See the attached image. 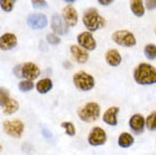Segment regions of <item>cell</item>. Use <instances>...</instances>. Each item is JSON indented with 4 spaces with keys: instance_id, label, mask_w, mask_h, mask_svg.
I'll return each instance as SVG.
<instances>
[{
    "instance_id": "cell-11",
    "label": "cell",
    "mask_w": 156,
    "mask_h": 155,
    "mask_svg": "<svg viewBox=\"0 0 156 155\" xmlns=\"http://www.w3.org/2000/svg\"><path fill=\"white\" fill-rule=\"evenodd\" d=\"M41 74L39 66L34 63V62L27 61L22 63V77L25 79H30V81H34L39 77Z\"/></svg>"
},
{
    "instance_id": "cell-16",
    "label": "cell",
    "mask_w": 156,
    "mask_h": 155,
    "mask_svg": "<svg viewBox=\"0 0 156 155\" xmlns=\"http://www.w3.org/2000/svg\"><path fill=\"white\" fill-rule=\"evenodd\" d=\"M104 58H105L106 63L111 67L120 66L121 62H122V57H121L120 52L117 49H113V48H111V49L106 51Z\"/></svg>"
},
{
    "instance_id": "cell-27",
    "label": "cell",
    "mask_w": 156,
    "mask_h": 155,
    "mask_svg": "<svg viewBox=\"0 0 156 155\" xmlns=\"http://www.w3.org/2000/svg\"><path fill=\"white\" fill-rule=\"evenodd\" d=\"M45 40H47L48 44L50 45H58L61 43V39H60V35L55 34V33H48L45 35Z\"/></svg>"
},
{
    "instance_id": "cell-6",
    "label": "cell",
    "mask_w": 156,
    "mask_h": 155,
    "mask_svg": "<svg viewBox=\"0 0 156 155\" xmlns=\"http://www.w3.org/2000/svg\"><path fill=\"white\" fill-rule=\"evenodd\" d=\"M2 127H4V132L8 136H10L12 138H20V136L23 135L25 124L20 119H12V120L4 121Z\"/></svg>"
},
{
    "instance_id": "cell-22",
    "label": "cell",
    "mask_w": 156,
    "mask_h": 155,
    "mask_svg": "<svg viewBox=\"0 0 156 155\" xmlns=\"http://www.w3.org/2000/svg\"><path fill=\"white\" fill-rule=\"evenodd\" d=\"M145 58L148 60H155L156 59V44L154 43H147L144 48Z\"/></svg>"
},
{
    "instance_id": "cell-29",
    "label": "cell",
    "mask_w": 156,
    "mask_h": 155,
    "mask_svg": "<svg viewBox=\"0 0 156 155\" xmlns=\"http://www.w3.org/2000/svg\"><path fill=\"white\" fill-rule=\"evenodd\" d=\"M145 6H146V9L152 12V10H155L156 9V0H145Z\"/></svg>"
},
{
    "instance_id": "cell-5",
    "label": "cell",
    "mask_w": 156,
    "mask_h": 155,
    "mask_svg": "<svg viewBox=\"0 0 156 155\" xmlns=\"http://www.w3.org/2000/svg\"><path fill=\"white\" fill-rule=\"evenodd\" d=\"M112 41L115 44L123 48H133L137 44V39L133 32L128 30H118L111 35Z\"/></svg>"
},
{
    "instance_id": "cell-24",
    "label": "cell",
    "mask_w": 156,
    "mask_h": 155,
    "mask_svg": "<svg viewBox=\"0 0 156 155\" xmlns=\"http://www.w3.org/2000/svg\"><path fill=\"white\" fill-rule=\"evenodd\" d=\"M34 87H35V85H34L33 81H30V79H23L18 83V89L20 92H24V93H27Z\"/></svg>"
},
{
    "instance_id": "cell-23",
    "label": "cell",
    "mask_w": 156,
    "mask_h": 155,
    "mask_svg": "<svg viewBox=\"0 0 156 155\" xmlns=\"http://www.w3.org/2000/svg\"><path fill=\"white\" fill-rule=\"evenodd\" d=\"M61 128L65 130V132L67 134V136H69V137H74L76 135V127H75V124L71 122V121H63L61 122Z\"/></svg>"
},
{
    "instance_id": "cell-31",
    "label": "cell",
    "mask_w": 156,
    "mask_h": 155,
    "mask_svg": "<svg viewBox=\"0 0 156 155\" xmlns=\"http://www.w3.org/2000/svg\"><path fill=\"white\" fill-rule=\"evenodd\" d=\"M98 2V5H101V6H110V5H112L114 2V0H96Z\"/></svg>"
},
{
    "instance_id": "cell-17",
    "label": "cell",
    "mask_w": 156,
    "mask_h": 155,
    "mask_svg": "<svg viewBox=\"0 0 156 155\" xmlns=\"http://www.w3.org/2000/svg\"><path fill=\"white\" fill-rule=\"evenodd\" d=\"M120 111V108L119 106H110L109 109H106V111L103 113V121L105 122L106 124L109 126H117L118 124V113Z\"/></svg>"
},
{
    "instance_id": "cell-7",
    "label": "cell",
    "mask_w": 156,
    "mask_h": 155,
    "mask_svg": "<svg viewBox=\"0 0 156 155\" xmlns=\"http://www.w3.org/2000/svg\"><path fill=\"white\" fill-rule=\"evenodd\" d=\"M26 23L32 30L40 31V30H44L48 26V18L42 13H32L27 16Z\"/></svg>"
},
{
    "instance_id": "cell-14",
    "label": "cell",
    "mask_w": 156,
    "mask_h": 155,
    "mask_svg": "<svg viewBox=\"0 0 156 155\" xmlns=\"http://www.w3.org/2000/svg\"><path fill=\"white\" fill-rule=\"evenodd\" d=\"M129 127L135 134H141L146 128V118L140 113H135L129 119Z\"/></svg>"
},
{
    "instance_id": "cell-19",
    "label": "cell",
    "mask_w": 156,
    "mask_h": 155,
    "mask_svg": "<svg viewBox=\"0 0 156 155\" xmlns=\"http://www.w3.org/2000/svg\"><path fill=\"white\" fill-rule=\"evenodd\" d=\"M130 10L138 18H140L145 15L146 12V6H145V0H130Z\"/></svg>"
},
{
    "instance_id": "cell-8",
    "label": "cell",
    "mask_w": 156,
    "mask_h": 155,
    "mask_svg": "<svg viewBox=\"0 0 156 155\" xmlns=\"http://www.w3.org/2000/svg\"><path fill=\"white\" fill-rule=\"evenodd\" d=\"M77 43L78 45H80L87 51H94L98 47V43H96V40L94 38L93 32H90L87 30L84 32H80L77 35Z\"/></svg>"
},
{
    "instance_id": "cell-9",
    "label": "cell",
    "mask_w": 156,
    "mask_h": 155,
    "mask_svg": "<svg viewBox=\"0 0 156 155\" xmlns=\"http://www.w3.org/2000/svg\"><path fill=\"white\" fill-rule=\"evenodd\" d=\"M106 139H108V136L105 130L101 127L92 128L87 137V142L90 146H102L106 143Z\"/></svg>"
},
{
    "instance_id": "cell-30",
    "label": "cell",
    "mask_w": 156,
    "mask_h": 155,
    "mask_svg": "<svg viewBox=\"0 0 156 155\" xmlns=\"http://www.w3.org/2000/svg\"><path fill=\"white\" fill-rule=\"evenodd\" d=\"M12 73L15 75L17 78H22V63L20 65H16L14 67V69H12Z\"/></svg>"
},
{
    "instance_id": "cell-18",
    "label": "cell",
    "mask_w": 156,
    "mask_h": 155,
    "mask_svg": "<svg viewBox=\"0 0 156 155\" xmlns=\"http://www.w3.org/2000/svg\"><path fill=\"white\" fill-rule=\"evenodd\" d=\"M0 105H1V109H2V112L5 114H7V116H12V114L17 112L18 109H20V103L12 97L7 99L5 102L0 103Z\"/></svg>"
},
{
    "instance_id": "cell-2",
    "label": "cell",
    "mask_w": 156,
    "mask_h": 155,
    "mask_svg": "<svg viewBox=\"0 0 156 155\" xmlns=\"http://www.w3.org/2000/svg\"><path fill=\"white\" fill-rule=\"evenodd\" d=\"M83 24L87 31L90 32H96L105 26L106 20L103 16L100 15L96 8H87L82 17Z\"/></svg>"
},
{
    "instance_id": "cell-28",
    "label": "cell",
    "mask_w": 156,
    "mask_h": 155,
    "mask_svg": "<svg viewBox=\"0 0 156 155\" xmlns=\"http://www.w3.org/2000/svg\"><path fill=\"white\" fill-rule=\"evenodd\" d=\"M31 4L35 9H43V8L49 7L47 0H31Z\"/></svg>"
},
{
    "instance_id": "cell-20",
    "label": "cell",
    "mask_w": 156,
    "mask_h": 155,
    "mask_svg": "<svg viewBox=\"0 0 156 155\" xmlns=\"http://www.w3.org/2000/svg\"><path fill=\"white\" fill-rule=\"evenodd\" d=\"M35 88H36V91H37V93L47 94L53 88V83H52V81H51L50 78H48V77L42 78V79H40L35 84Z\"/></svg>"
},
{
    "instance_id": "cell-13",
    "label": "cell",
    "mask_w": 156,
    "mask_h": 155,
    "mask_svg": "<svg viewBox=\"0 0 156 155\" xmlns=\"http://www.w3.org/2000/svg\"><path fill=\"white\" fill-rule=\"evenodd\" d=\"M69 51H70L71 57L74 58V60L77 63H80V65H84L90 59V54H88V51L85 50L84 48H82L78 44H71L70 48H69Z\"/></svg>"
},
{
    "instance_id": "cell-33",
    "label": "cell",
    "mask_w": 156,
    "mask_h": 155,
    "mask_svg": "<svg viewBox=\"0 0 156 155\" xmlns=\"http://www.w3.org/2000/svg\"><path fill=\"white\" fill-rule=\"evenodd\" d=\"M65 2H67V4H69V5H71V4H74V2H76L77 0H63Z\"/></svg>"
},
{
    "instance_id": "cell-12",
    "label": "cell",
    "mask_w": 156,
    "mask_h": 155,
    "mask_svg": "<svg viewBox=\"0 0 156 155\" xmlns=\"http://www.w3.org/2000/svg\"><path fill=\"white\" fill-rule=\"evenodd\" d=\"M63 20L67 23V25L69 27H75L78 24V20H79V16H78V12L76 10V8L73 5H67L62 8V12H61Z\"/></svg>"
},
{
    "instance_id": "cell-32",
    "label": "cell",
    "mask_w": 156,
    "mask_h": 155,
    "mask_svg": "<svg viewBox=\"0 0 156 155\" xmlns=\"http://www.w3.org/2000/svg\"><path fill=\"white\" fill-rule=\"evenodd\" d=\"M63 67H65V68H68V69H70L73 66L70 65V62L69 61H63Z\"/></svg>"
},
{
    "instance_id": "cell-10",
    "label": "cell",
    "mask_w": 156,
    "mask_h": 155,
    "mask_svg": "<svg viewBox=\"0 0 156 155\" xmlns=\"http://www.w3.org/2000/svg\"><path fill=\"white\" fill-rule=\"evenodd\" d=\"M50 26L52 32L58 35H66L69 31V26L65 22L62 15H60L58 13H55L51 16Z\"/></svg>"
},
{
    "instance_id": "cell-1",
    "label": "cell",
    "mask_w": 156,
    "mask_h": 155,
    "mask_svg": "<svg viewBox=\"0 0 156 155\" xmlns=\"http://www.w3.org/2000/svg\"><path fill=\"white\" fill-rule=\"evenodd\" d=\"M133 79L139 85H154L156 84V67L141 62L133 69Z\"/></svg>"
},
{
    "instance_id": "cell-34",
    "label": "cell",
    "mask_w": 156,
    "mask_h": 155,
    "mask_svg": "<svg viewBox=\"0 0 156 155\" xmlns=\"http://www.w3.org/2000/svg\"><path fill=\"white\" fill-rule=\"evenodd\" d=\"M154 33H155V35H156V26L154 27Z\"/></svg>"
},
{
    "instance_id": "cell-4",
    "label": "cell",
    "mask_w": 156,
    "mask_h": 155,
    "mask_svg": "<svg viewBox=\"0 0 156 155\" xmlns=\"http://www.w3.org/2000/svg\"><path fill=\"white\" fill-rule=\"evenodd\" d=\"M73 83L75 87L82 92H88L90 89H93L95 86L94 77L84 70H79L77 73H75L73 76Z\"/></svg>"
},
{
    "instance_id": "cell-26",
    "label": "cell",
    "mask_w": 156,
    "mask_h": 155,
    "mask_svg": "<svg viewBox=\"0 0 156 155\" xmlns=\"http://www.w3.org/2000/svg\"><path fill=\"white\" fill-rule=\"evenodd\" d=\"M17 0H0V7L1 10L5 13H10L15 7V4Z\"/></svg>"
},
{
    "instance_id": "cell-25",
    "label": "cell",
    "mask_w": 156,
    "mask_h": 155,
    "mask_svg": "<svg viewBox=\"0 0 156 155\" xmlns=\"http://www.w3.org/2000/svg\"><path fill=\"white\" fill-rule=\"evenodd\" d=\"M146 128L151 132L156 130V111L149 113L148 117L146 118Z\"/></svg>"
},
{
    "instance_id": "cell-15",
    "label": "cell",
    "mask_w": 156,
    "mask_h": 155,
    "mask_svg": "<svg viewBox=\"0 0 156 155\" xmlns=\"http://www.w3.org/2000/svg\"><path fill=\"white\" fill-rule=\"evenodd\" d=\"M17 43H18V39L14 33L6 32L0 36V49L2 51L12 50L17 45Z\"/></svg>"
},
{
    "instance_id": "cell-21",
    "label": "cell",
    "mask_w": 156,
    "mask_h": 155,
    "mask_svg": "<svg viewBox=\"0 0 156 155\" xmlns=\"http://www.w3.org/2000/svg\"><path fill=\"white\" fill-rule=\"evenodd\" d=\"M135 143V138L129 132H121L118 137V145L122 148H129L131 147Z\"/></svg>"
},
{
    "instance_id": "cell-3",
    "label": "cell",
    "mask_w": 156,
    "mask_h": 155,
    "mask_svg": "<svg viewBox=\"0 0 156 155\" xmlns=\"http://www.w3.org/2000/svg\"><path fill=\"white\" fill-rule=\"evenodd\" d=\"M78 118L83 122H94L101 116V106L96 102H87L77 110Z\"/></svg>"
}]
</instances>
